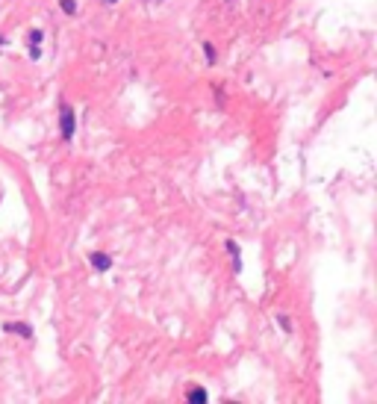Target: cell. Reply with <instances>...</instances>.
<instances>
[{
	"instance_id": "ba28073f",
	"label": "cell",
	"mask_w": 377,
	"mask_h": 404,
	"mask_svg": "<svg viewBox=\"0 0 377 404\" xmlns=\"http://www.w3.org/2000/svg\"><path fill=\"white\" fill-rule=\"evenodd\" d=\"M204 50H206V59L215 62V50H212V45H204Z\"/></svg>"
},
{
	"instance_id": "5b68a950",
	"label": "cell",
	"mask_w": 377,
	"mask_h": 404,
	"mask_svg": "<svg viewBox=\"0 0 377 404\" xmlns=\"http://www.w3.org/2000/svg\"><path fill=\"white\" fill-rule=\"evenodd\" d=\"M62 12L74 15V12H77V0H62Z\"/></svg>"
},
{
	"instance_id": "3957f363",
	"label": "cell",
	"mask_w": 377,
	"mask_h": 404,
	"mask_svg": "<svg viewBox=\"0 0 377 404\" xmlns=\"http://www.w3.org/2000/svg\"><path fill=\"white\" fill-rule=\"evenodd\" d=\"M6 330H9V334H15V337H24V339H30V337H32V327H30L27 322H9V324H6Z\"/></svg>"
},
{
	"instance_id": "52a82bcc",
	"label": "cell",
	"mask_w": 377,
	"mask_h": 404,
	"mask_svg": "<svg viewBox=\"0 0 377 404\" xmlns=\"http://www.w3.org/2000/svg\"><path fill=\"white\" fill-rule=\"evenodd\" d=\"M277 322H280V327H283V330H286V334H289V330H292V322H289V319H286V316H277Z\"/></svg>"
},
{
	"instance_id": "8992f818",
	"label": "cell",
	"mask_w": 377,
	"mask_h": 404,
	"mask_svg": "<svg viewBox=\"0 0 377 404\" xmlns=\"http://www.w3.org/2000/svg\"><path fill=\"white\" fill-rule=\"evenodd\" d=\"M30 45H42V30H32L30 32Z\"/></svg>"
},
{
	"instance_id": "277c9868",
	"label": "cell",
	"mask_w": 377,
	"mask_h": 404,
	"mask_svg": "<svg viewBox=\"0 0 377 404\" xmlns=\"http://www.w3.org/2000/svg\"><path fill=\"white\" fill-rule=\"evenodd\" d=\"M188 401H192V404H206L209 395H206L204 387H195V389H188Z\"/></svg>"
},
{
	"instance_id": "7a4b0ae2",
	"label": "cell",
	"mask_w": 377,
	"mask_h": 404,
	"mask_svg": "<svg viewBox=\"0 0 377 404\" xmlns=\"http://www.w3.org/2000/svg\"><path fill=\"white\" fill-rule=\"evenodd\" d=\"M89 260H92V266H94L97 272H106V269L112 266V257H109V254H103V251H94V254L89 257Z\"/></svg>"
},
{
	"instance_id": "30bf717a",
	"label": "cell",
	"mask_w": 377,
	"mask_h": 404,
	"mask_svg": "<svg viewBox=\"0 0 377 404\" xmlns=\"http://www.w3.org/2000/svg\"><path fill=\"white\" fill-rule=\"evenodd\" d=\"M0 45H6V39H3V35H0Z\"/></svg>"
},
{
	"instance_id": "6da1fadb",
	"label": "cell",
	"mask_w": 377,
	"mask_h": 404,
	"mask_svg": "<svg viewBox=\"0 0 377 404\" xmlns=\"http://www.w3.org/2000/svg\"><path fill=\"white\" fill-rule=\"evenodd\" d=\"M59 130H62V142H71L74 139V130H77V121H74V109L59 100Z\"/></svg>"
},
{
	"instance_id": "9c48e42d",
	"label": "cell",
	"mask_w": 377,
	"mask_h": 404,
	"mask_svg": "<svg viewBox=\"0 0 377 404\" xmlns=\"http://www.w3.org/2000/svg\"><path fill=\"white\" fill-rule=\"evenodd\" d=\"M103 3H118V0H103Z\"/></svg>"
}]
</instances>
